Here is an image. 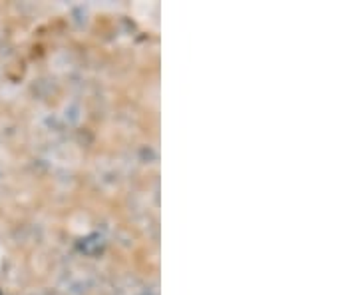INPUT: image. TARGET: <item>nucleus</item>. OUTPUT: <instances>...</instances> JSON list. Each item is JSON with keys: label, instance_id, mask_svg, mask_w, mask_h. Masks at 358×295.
I'll list each match as a JSON object with an SVG mask.
<instances>
[{"label": "nucleus", "instance_id": "1", "mask_svg": "<svg viewBox=\"0 0 358 295\" xmlns=\"http://www.w3.org/2000/svg\"><path fill=\"white\" fill-rule=\"evenodd\" d=\"M0 295H2V294H0Z\"/></svg>", "mask_w": 358, "mask_h": 295}]
</instances>
